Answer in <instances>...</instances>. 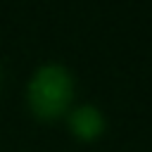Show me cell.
I'll return each instance as SVG.
<instances>
[{"mask_svg": "<svg viewBox=\"0 0 152 152\" xmlns=\"http://www.w3.org/2000/svg\"><path fill=\"white\" fill-rule=\"evenodd\" d=\"M28 102H31V109L43 119H52V116L62 114L66 109V104L71 102L69 71L57 64H48V66L38 69L31 81V88H28Z\"/></svg>", "mask_w": 152, "mask_h": 152, "instance_id": "1", "label": "cell"}, {"mask_svg": "<svg viewBox=\"0 0 152 152\" xmlns=\"http://www.w3.org/2000/svg\"><path fill=\"white\" fill-rule=\"evenodd\" d=\"M69 124H71V131L78 135V138H97L102 133V114L95 109V107H78L71 116H69Z\"/></svg>", "mask_w": 152, "mask_h": 152, "instance_id": "2", "label": "cell"}]
</instances>
